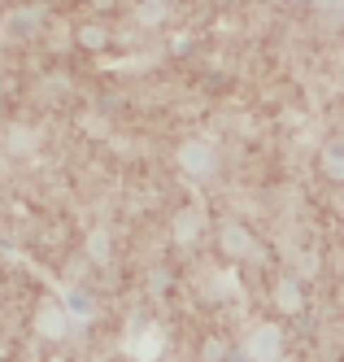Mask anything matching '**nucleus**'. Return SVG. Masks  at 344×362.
I'll return each mask as SVG.
<instances>
[{
	"label": "nucleus",
	"mask_w": 344,
	"mask_h": 362,
	"mask_svg": "<svg viewBox=\"0 0 344 362\" xmlns=\"http://www.w3.org/2000/svg\"><path fill=\"white\" fill-rule=\"evenodd\" d=\"M40 332L44 336H61L66 332V315H61V310H44V315H40Z\"/></svg>",
	"instance_id": "nucleus-5"
},
{
	"label": "nucleus",
	"mask_w": 344,
	"mask_h": 362,
	"mask_svg": "<svg viewBox=\"0 0 344 362\" xmlns=\"http://www.w3.org/2000/svg\"><path fill=\"white\" fill-rule=\"evenodd\" d=\"M88 249H92L96 257H105V253H109V245H105V236H92V240H88Z\"/></svg>",
	"instance_id": "nucleus-8"
},
{
	"label": "nucleus",
	"mask_w": 344,
	"mask_h": 362,
	"mask_svg": "<svg viewBox=\"0 0 344 362\" xmlns=\"http://www.w3.org/2000/svg\"><path fill=\"white\" fill-rule=\"evenodd\" d=\"M183 170H192V175H209L214 170V153H209L205 144H183Z\"/></svg>",
	"instance_id": "nucleus-1"
},
{
	"label": "nucleus",
	"mask_w": 344,
	"mask_h": 362,
	"mask_svg": "<svg viewBox=\"0 0 344 362\" xmlns=\"http://www.w3.org/2000/svg\"><path fill=\"white\" fill-rule=\"evenodd\" d=\"M223 249H227V253H235V257H244V253L253 249L249 231H244V227H227V231H223Z\"/></svg>",
	"instance_id": "nucleus-4"
},
{
	"label": "nucleus",
	"mask_w": 344,
	"mask_h": 362,
	"mask_svg": "<svg viewBox=\"0 0 344 362\" xmlns=\"http://www.w3.org/2000/svg\"><path fill=\"white\" fill-rule=\"evenodd\" d=\"M275 349H279V332H275V327H261V332H257V341L249 345V354H253V358H261V362L275 358Z\"/></svg>",
	"instance_id": "nucleus-2"
},
{
	"label": "nucleus",
	"mask_w": 344,
	"mask_h": 362,
	"mask_svg": "<svg viewBox=\"0 0 344 362\" xmlns=\"http://www.w3.org/2000/svg\"><path fill=\"white\" fill-rule=\"evenodd\" d=\"M327 170H331V175H344V158H336V153H327Z\"/></svg>",
	"instance_id": "nucleus-10"
},
{
	"label": "nucleus",
	"mask_w": 344,
	"mask_h": 362,
	"mask_svg": "<svg viewBox=\"0 0 344 362\" xmlns=\"http://www.w3.org/2000/svg\"><path fill=\"white\" fill-rule=\"evenodd\" d=\"M78 44H83V48H100L105 44V27H83V31H78Z\"/></svg>",
	"instance_id": "nucleus-6"
},
{
	"label": "nucleus",
	"mask_w": 344,
	"mask_h": 362,
	"mask_svg": "<svg viewBox=\"0 0 344 362\" xmlns=\"http://www.w3.org/2000/svg\"><path fill=\"white\" fill-rule=\"evenodd\" d=\"M174 227H179V236H183V240H188V236H196V231H192V227H196V214H183Z\"/></svg>",
	"instance_id": "nucleus-7"
},
{
	"label": "nucleus",
	"mask_w": 344,
	"mask_h": 362,
	"mask_svg": "<svg viewBox=\"0 0 344 362\" xmlns=\"http://www.w3.org/2000/svg\"><path fill=\"white\" fill-rule=\"evenodd\" d=\"M31 144H35V136H31V132H26V136H22V132H13V148H31Z\"/></svg>",
	"instance_id": "nucleus-9"
},
{
	"label": "nucleus",
	"mask_w": 344,
	"mask_h": 362,
	"mask_svg": "<svg viewBox=\"0 0 344 362\" xmlns=\"http://www.w3.org/2000/svg\"><path fill=\"white\" fill-rule=\"evenodd\" d=\"M275 297H279V310H301V284L297 279H279V288H275Z\"/></svg>",
	"instance_id": "nucleus-3"
}]
</instances>
